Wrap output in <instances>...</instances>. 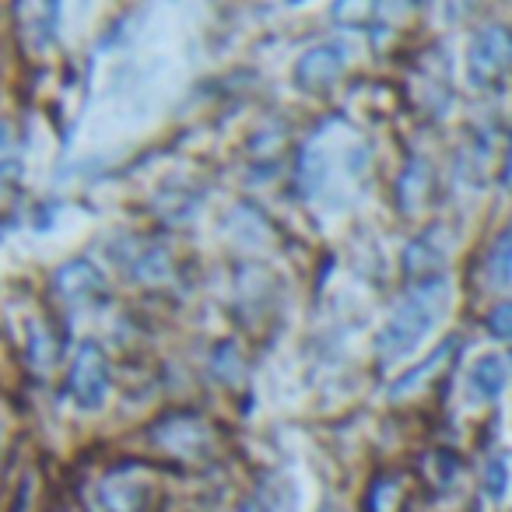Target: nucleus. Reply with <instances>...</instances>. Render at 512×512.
Masks as SVG:
<instances>
[{
	"instance_id": "obj_1",
	"label": "nucleus",
	"mask_w": 512,
	"mask_h": 512,
	"mask_svg": "<svg viewBox=\"0 0 512 512\" xmlns=\"http://www.w3.org/2000/svg\"><path fill=\"white\" fill-rule=\"evenodd\" d=\"M449 309V281L446 278H428L421 285H414L407 292V299L397 306V313L390 316V323L379 334L376 348L386 362L407 355L411 348H418V341L446 316Z\"/></svg>"
},
{
	"instance_id": "obj_2",
	"label": "nucleus",
	"mask_w": 512,
	"mask_h": 512,
	"mask_svg": "<svg viewBox=\"0 0 512 512\" xmlns=\"http://www.w3.org/2000/svg\"><path fill=\"white\" fill-rule=\"evenodd\" d=\"M512 64V32L505 25H488L474 36L467 53V78L474 88L495 85Z\"/></svg>"
},
{
	"instance_id": "obj_3",
	"label": "nucleus",
	"mask_w": 512,
	"mask_h": 512,
	"mask_svg": "<svg viewBox=\"0 0 512 512\" xmlns=\"http://www.w3.org/2000/svg\"><path fill=\"white\" fill-rule=\"evenodd\" d=\"M109 393V365L106 355H102L99 344H81L78 358H74V369H71V397L78 407L85 411H95L102 407Z\"/></svg>"
},
{
	"instance_id": "obj_4",
	"label": "nucleus",
	"mask_w": 512,
	"mask_h": 512,
	"mask_svg": "<svg viewBox=\"0 0 512 512\" xmlns=\"http://www.w3.org/2000/svg\"><path fill=\"white\" fill-rule=\"evenodd\" d=\"M344 64H348V53H344V46H316V50H309L306 57L295 64V78H299V85L306 88H323L330 85V81L341 78Z\"/></svg>"
},
{
	"instance_id": "obj_5",
	"label": "nucleus",
	"mask_w": 512,
	"mask_h": 512,
	"mask_svg": "<svg viewBox=\"0 0 512 512\" xmlns=\"http://www.w3.org/2000/svg\"><path fill=\"white\" fill-rule=\"evenodd\" d=\"M57 4L60 0H18L22 32L39 46V50L57 36Z\"/></svg>"
},
{
	"instance_id": "obj_6",
	"label": "nucleus",
	"mask_w": 512,
	"mask_h": 512,
	"mask_svg": "<svg viewBox=\"0 0 512 512\" xmlns=\"http://www.w3.org/2000/svg\"><path fill=\"white\" fill-rule=\"evenodd\" d=\"M57 292L64 295L67 302H88V295H99L102 292V278L99 271H95L92 264H85V260H78V264L64 267V271L57 274Z\"/></svg>"
},
{
	"instance_id": "obj_7",
	"label": "nucleus",
	"mask_w": 512,
	"mask_h": 512,
	"mask_svg": "<svg viewBox=\"0 0 512 512\" xmlns=\"http://www.w3.org/2000/svg\"><path fill=\"white\" fill-rule=\"evenodd\" d=\"M505 362L498 355H484L481 362L470 369V390L477 400H495L505 390Z\"/></svg>"
},
{
	"instance_id": "obj_8",
	"label": "nucleus",
	"mask_w": 512,
	"mask_h": 512,
	"mask_svg": "<svg viewBox=\"0 0 512 512\" xmlns=\"http://www.w3.org/2000/svg\"><path fill=\"white\" fill-rule=\"evenodd\" d=\"M484 274H488L491 288H505L512 281V225L505 228L495 239V246L488 249V267H484Z\"/></svg>"
},
{
	"instance_id": "obj_9",
	"label": "nucleus",
	"mask_w": 512,
	"mask_h": 512,
	"mask_svg": "<svg viewBox=\"0 0 512 512\" xmlns=\"http://www.w3.org/2000/svg\"><path fill=\"white\" fill-rule=\"evenodd\" d=\"M102 505L109 512H141V484H130V481H106L102 488Z\"/></svg>"
},
{
	"instance_id": "obj_10",
	"label": "nucleus",
	"mask_w": 512,
	"mask_h": 512,
	"mask_svg": "<svg viewBox=\"0 0 512 512\" xmlns=\"http://www.w3.org/2000/svg\"><path fill=\"white\" fill-rule=\"evenodd\" d=\"M453 348H456V344H453V341H446V344H442L439 351H435L432 358H428L425 365H418V369H411V372H407L404 379H397V383H393V390H390L393 397H404V393H411L414 386H421V383H425L428 376H435V372L442 369V362H446V358L453 355Z\"/></svg>"
},
{
	"instance_id": "obj_11",
	"label": "nucleus",
	"mask_w": 512,
	"mask_h": 512,
	"mask_svg": "<svg viewBox=\"0 0 512 512\" xmlns=\"http://www.w3.org/2000/svg\"><path fill=\"white\" fill-rule=\"evenodd\" d=\"M379 11V0H334L330 18L337 25H369Z\"/></svg>"
},
{
	"instance_id": "obj_12",
	"label": "nucleus",
	"mask_w": 512,
	"mask_h": 512,
	"mask_svg": "<svg viewBox=\"0 0 512 512\" xmlns=\"http://www.w3.org/2000/svg\"><path fill=\"white\" fill-rule=\"evenodd\" d=\"M505 484H509V470H505L502 456H491L488 467H484V488H488L491 498H502L505 495Z\"/></svg>"
},
{
	"instance_id": "obj_13",
	"label": "nucleus",
	"mask_w": 512,
	"mask_h": 512,
	"mask_svg": "<svg viewBox=\"0 0 512 512\" xmlns=\"http://www.w3.org/2000/svg\"><path fill=\"white\" fill-rule=\"evenodd\" d=\"M18 162V141H15V130L8 123H0V172L15 169Z\"/></svg>"
},
{
	"instance_id": "obj_14",
	"label": "nucleus",
	"mask_w": 512,
	"mask_h": 512,
	"mask_svg": "<svg viewBox=\"0 0 512 512\" xmlns=\"http://www.w3.org/2000/svg\"><path fill=\"white\" fill-rule=\"evenodd\" d=\"M488 330H491L495 337H512V302H502V306L491 309Z\"/></svg>"
},
{
	"instance_id": "obj_15",
	"label": "nucleus",
	"mask_w": 512,
	"mask_h": 512,
	"mask_svg": "<svg viewBox=\"0 0 512 512\" xmlns=\"http://www.w3.org/2000/svg\"><path fill=\"white\" fill-rule=\"evenodd\" d=\"M505 179L512 183V151H509V172H505Z\"/></svg>"
}]
</instances>
